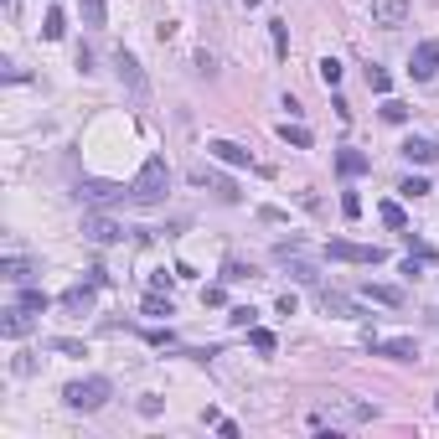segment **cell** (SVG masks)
Masks as SVG:
<instances>
[{
	"instance_id": "cell-30",
	"label": "cell",
	"mask_w": 439,
	"mask_h": 439,
	"mask_svg": "<svg viewBox=\"0 0 439 439\" xmlns=\"http://www.w3.org/2000/svg\"><path fill=\"white\" fill-rule=\"evenodd\" d=\"M398 191H403L408 202H413V196H429V181H424V176H408V181H403Z\"/></svg>"
},
{
	"instance_id": "cell-1",
	"label": "cell",
	"mask_w": 439,
	"mask_h": 439,
	"mask_svg": "<svg viewBox=\"0 0 439 439\" xmlns=\"http://www.w3.org/2000/svg\"><path fill=\"white\" fill-rule=\"evenodd\" d=\"M166 191H171V166L161 156H150L140 166V176L129 181V202H135V207H156V202H166Z\"/></svg>"
},
{
	"instance_id": "cell-34",
	"label": "cell",
	"mask_w": 439,
	"mask_h": 439,
	"mask_svg": "<svg viewBox=\"0 0 439 439\" xmlns=\"http://www.w3.org/2000/svg\"><path fill=\"white\" fill-rule=\"evenodd\" d=\"M228 295H223V284H207V290H202V305H223Z\"/></svg>"
},
{
	"instance_id": "cell-22",
	"label": "cell",
	"mask_w": 439,
	"mask_h": 439,
	"mask_svg": "<svg viewBox=\"0 0 439 439\" xmlns=\"http://www.w3.org/2000/svg\"><path fill=\"white\" fill-rule=\"evenodd\" d=\"M223 279H228V284L253 279V263H243V258H223Z\"/></svg>"
},
{
	"instance_id": "cell-23",
	"label": "cell",
	"mask_w": 439,
	"mask_h": 439,
	"mask_svg": "<svg viewBox=\"0 0 439 439\" xmlns=\"http://www.w3.org/2000/svg\"><path fill=\"white\" fill-rule=\"evenodd\" d=\"M78 11H83V26H104V0H78Z\"/></svg>"
},
{
	"instance_id": "cell-32",
	"label": "cell",
	"mask_w": 439,
	"mask_h": 439,
	"mask_svg": "<svg viewBox=\"0 0 439 439\" xmlns=\"http://www.w3.org/2000/svg\"><path fill=\"white\" fill-rule=\"evenodd\" d=\"M269 26H274V47L284 57V52H290V26H284V21H269Z\"/></svg>"
},
{
	"instance_id": "cell-17",
	"label": "cell",
	"mask_w": 439,
	"mask_h": 439,
	"mask_svg": "<svg viewBox=\"0 0 439 439\" xmlns=\"http://www.w3.org/2000/svg\"><path fill=\"white\" fill-rule=\"evenodd\" d=\"M362 300H372V305H403V290H398V284H362Z\"/></svg>"
},
{
	"instance_id": "cell-21",
	"label": "cell",
	"mask_w": 439,
	"mask_h": 439,
	"mask_svg": "<svg viewBox=\"0 0 439 439\" xmlns=\"http://www.w3.org/2000/svg\"><path fill=\"white\" fill-rule=\"evenodd\" d=\"M248 346H253V351H263V357H269V351L279 346V336H274V331H263V326H248Z\"/></svg>"
},
{
	"instance_id": "cell-10",
	"label": "cell",
	"mask_w": 439,
	"mask_h": 439,
	"mask_svg": "<svg viewBox=\"0 0 439 439\" xmlns=\"http://www.w3.org/2000/svg\"><path fill=\"white\" fill-rule=\"evenodd\" d=\"M191 181H196V186H212L217 196H223V202H238V186L228 181V176H223V171H212L207 161H202V166H191Z\"/></svg>"
},
{
	"instance_id": "cell-15",
	"label": "cell",
	"mask_w": 439,
	"mask_h": 439,
	"mask_svg": "<svg viewBox=\"0 0 439 439\" xmlns=\"http://www.w3.org/2000/svg\"><path fill=\"white\" fill-rule=\"evenodd\" d=\"M403 161H413V166H434V161H439V145H434V140H403Z\"/></svg>"
},
{
	"instance_id": "cell-35",
	"label": "cell",
	"mask_w": 439,
	"mask_h": 439,
	"mask_svg": "<svg viewBox=\"0 0 439 439\" xmlns=\"http://www.w3.org/2000/svg\"><path fill=\"white\" fill-rule=\"evenodd\" d=\"M145 341H150V346H176V336H171V331H145Z\"/></svg>"
},
{
	"instance_id": "cell-24",
	"label": "cell",
	"mask_w": 439,
	"mask_h": 439,
	"mask_svg": "<svg viewBox=\"0 0 439 439\" xmlns=\"http://www.w3.org/2000/svg\"><path fill=\"white\" fill-rule=\"evenodd\" d=\"M378 217H383L388 228H398V233L408 228V217H403V207H398V202H383V207H378Z\"/></svg>"
},
{
	"instance_id": "cell-3",
	"label": "cell",
	"mask_w": 439,
	"mask_h": 439,
	"mask_svg": "<svg viewBox=\"0 0 439 439\" xmlns=\"http://www.w3.org/2000/svg\"><path fill=\"white\" fill-rule=\"evenodd\" d=\"M78 202H88V207H119V202H129V186H114V181H78Z\"/></svg>"
},
{
	"instance_id": "cell-7",
	"label": "cell",
	"mask_w": 439,
	"mask_h": 439,
	"mask_svg": "<svg viewBox=\"0 0 439 439\" xmlns=\"http://www.w3.org/2000/svg\"><path fill=\"white\" fill-rule=\"evenodd\" d=\"M114 68H119V83L129 88V94H135V99H145L150 94V83H145V73H140V62H135V52H114Z\"/></svg>"
},
{
	"instance_id": "cell-16",
	"label": "cell",
	"mask_w": 439,
	"mask_h": 439,
	"mask_svg": "<svg viewBox=\"0 0 439 439\" xmlns=\"http://www.w3.org/2000/svg\"><path fill=\"white\" fill-rule=\"evenodd\" d=\"M336 171H341V176H367V171H372V156H362V150L346 145L341 156H336Z\"/></svg>"
},
{
	"instance_id": "cell-37",
	"label": "cell",
	"mask_w": 439,
	"mask_h": 439,
	"mask_svg": "<svg viewBox=\"0 0 439 439\" xmlns=\"http://www.w3.org/2000/svg\"><path fill=\"white\" fill-rule=\"evenodd\" d=\"M243 6H248V11H253V6H263V0H243Z\"/></svg>"
},
{
	"instance_id": "cell-5",
	"label": "cell",
	"mask_w": 439,
	"mask_h": 439,
	"mask_svg": "<svg viewBox=\"0 0 439 439\" xmlns=\"http://www.w3.org/2000/svg\"><path fill=\"white\" fill-rule=\"evenodd\" d=\"M83 238L88 243H119L124 223H114V217H104V212H83Z\"/></svg>"
},
{
	"instance_id": "cell-39",
	"label": "cell",
	"mask_w": 439,
	"mask_h": 439,
	"mask_svg": "<svg viewBox=\"0 0 439 439\" xmlns=\"http://www.w3.org/2000/svg\"><path fill=\"white\" fill-rule=\"evenodd\" d=\"M434 408H439V403H434Z\"/></svg>"
},
{
	"instance_id": "cell-33",
	"label": "cell",
	"mask_w": 439,
	"mask_h": 439,
	"mask_svg": "<svg viewBox=\"0 0 439 439\" xmlns=\"http://www.w3.org/2000/svg\"><path fill=\"white\" fill-rule=\"evenodd\" d=\"M341 212H346V217H362V196L346 191V196H341Z\"/></svg>"
},
{
	"instance_id": "cell-36",
	"label": "cell",
	"mask_w": 439,
	"mask_h": 439,
	"mask_svg": "<svg viewBox=\"0 0 439 439\" xmlns=\"http://www.w3.org/2000/svg\"><path fill=\"white\" fill-rule=\"evenodd\" d=\"M212 429H217V434H223V439H238V424H233V419H217Z\"/></svg>"
},
{
	"instance_id": "cell-6",
	"label": "cell",
	"mask_w": 439,
	"mask_h": 439,
	"mask_svg": "<svg viewBox=\"0 0 439 439\" xmlns=\"http://www.w3.org/2000/svg\"><path fill=\"white\" fill-rule=\"evenodd\" d=\"M434 73H439V41H419L413 57H408V78L413 83H429Z\"/></svg>"
},
{
	"instance_id": "cell-31",
	"label": "cell",
	"mask_w": 439,
	"mask_h": 439,
	"mask_svg": "<svg viewBox=\"0 0 439 439\" xmlns=\"http://www.w3.org/2000/svg\"><path fill=\"white\" fill-rule=\"evenodd\" d=\"M21 305H26V311H47V295H41V290H31V284H26V290H21Z\"/></svg>"
},
{
	"instance_id": "cell-38",
	"label": "cell",
	"mask_w": 439,
	"mask_h": 439,
	"mask_svg": "<svg viewBox=\"0 0 439 439\" xmlns=\"http://www.w3.org/2000/svg\"><path fill=\"white\" fill-rule=\"evenodd\" d=\"M6 11H16V0H6Z\"/></svg>"
},
{
	"instance_id": "cell-18",
	"label": "cell",
	"mask_w": 439,
	"mask_h": 439,
	"mask_svg": "<svg viewBox=\"0 0 439 439\" xmlns=\"http://www.w3.org/2000/svg\"><path fill=\"white\" fill-rule=\"evenodd\" d=\"M0 274H6L11 284H31L36 279V269H31L26 258H6V263H0Z\"/></svg>"
},
{
	"instance_id": "cell-27",
	"label": "cell",
	"mask_w": 439,
	"mask_h": 439,
	"mask_svg": "<svg viewBox=\"0 0 439 439\" xmlns=\"http://www.w3.org/2000/svg\"><path fill=\"white\" fill-rule=\"evenodd\" d=\"M321 83H326V88H341V62H336V57L321 62Z\"/></svg>"
},
{
	"instance_id": "cell-11",
	"label": "cell",
	"mask_w": 439,
	"mask_h": 439,
	"mask_svg": "<svg viewBox=\"0 0 439 439\" xmlns=\"http://www.w3.org/2000/svg\"><path fill=\"white\" fill-rule=\"evenodd\" d=\"M367 346H372V357H388V362H419V346L408 336H398V341H372L367 336Z\"/></svg>"
},
{
	"instance_id": "cell-14",
	"label": "cell",
	"mask_w": 439,
	"mask_h": 439,
	"mask_svg": "<svg viewBox=\"0 0 439 439\" xmlns=\"http://www.w3.org/2000/svg\"><path fill=\"white\" fill-rule=\"evenodd\" d=\"M94 290H99L94 279H88V284H73V290L62 295V311H68V316H88V311H94Z\"/></svg>"
},
{
	"instance_id": "cell-12",
	"label": "cell",
	"mask_w": 439,
	"mask_h": 439,
	"mask_svg": "<svg viewBox=\"0 0 439 439\" xmlns=\"http://www.w3.org/2000/svg\"><path fill=\"white\" fill-rule=\"evenodd\" d=\"M31 316H36V311H26V305H21V300H16V305H11V311H6V321H0V331H6L11 341H21V336H31V326H36Z\"/></svg>"
},
{
	"instance_id": "cell-4",
	"label": "cell",
	"mask_w": 439,
	"mask_h": 439,
	"mask_svg": "<svg viewBox=\"0 0 439 439\" xmlns=\"http://www.w3.org/2000/svg\"><path fill=\"white\" fill-rule=\"evenodd\" d=\"M326 258H336V263H383L388 248H378V243H346V238H336V243H326Z\"/></svg>"
},
{
	"instance_id": "cell-8",
	"label": "cell",
	"mask_w": 439,
	"mask_h": 439,
	"mask_svg": "<svg viewBox=\"0 0 439 439\" xmlns=\"http://www.w3.org/2000/svg\"><path fill=\"white\" fill-rule=\"evenodd\" d=\"M316 300H321V311H331V316H346V321H367V311L357 300H346L336 290H326V284H316Z\"/></svg>"
},
{
	"instance_id": "cell-26",
	"label": "cell",
	"mask_w": 439,
	"mask_h": 439,
	"mask_svg": "<svg viewBox=\"0 0 439 439\" xmlns=\"http://www.w3.org/2000/svg\"><path fill=\"white\" fill-rule=\"evenodd\" d=\"M228 321L248 331V326H258V311H253V305H233V311H228Z\"/></svg>"
},
{
	"instance_id": "cell-25",
	"label": "cell",
	"mask_w": 439,
	"mask_h": 439,
	"mask_svg": "<svg viewBox=\"0 0 439 439\" xmlns=\"http://www.w3.org/2000/svg\"><path fill=\"white\" fill-rule=\"evenodd\" d=\"M367 88H372V94H388V88H393L388 68H378V62H372V68H367Z\"/></svg>"
},
{
	"instance_id": "cell-9",
	"label": "cell",
	"mask_w": 439,
	"mask_h": 439,
	"mask_svg": "<svg viewBox=\"0 0 439 439\" xmlns=\"http://www.w3.org/2000/svg\"><path fill=\"white\" fill-rule=\"evenodd\" d=\"M403 21H408V0H372V26L398 31Z\"/></svg>"
},
{
	"instance_id": "cell-28",
	"label": "cell",
	"mask_w": 439,
	"mask_h": 439,
	"mask_svg": "<svg viewBox=\"0 0 439 439\" xmlns=\"http://www.w3.org/2000/svg\"><path fill=\"white\" fill-rule=\"evenodd\" d=\"M47 351H62V357H83V341H68V336H52Z\"/></svg>"
},
{
	"instance_id": "cell-29",
	"label": "cell",
	"mask_w": 439,
	"mask_h": 439,
	"mask_svg": "<svg viewBox=\"0 0 439 439\" xmlns=\"http://www.w3.org/2000/svg\"><path fill=\"white\" fill-rule=\"evenodd\" d=\"M383 119H388V124H403V119H408V104L388 99V104H383Z\"/></svg>"
},
{
	"instance_id": "cell-2",
	"label": "cell",
	"mask_w": 439,
	"mask_h": 439,
	"mask_svg": "<svg viewBox=\"0 0 439 439\" xmlns=\"http://www.w3.org/2000/svg\"><path fill=\"white\" fill-rule=\"evenodd\" d=\"M109 398H114V383H109V378H83V383L62 388V403L78 408V413H99Z\"/></svg>"
},
{
	"instance_id": "cell-20",
	"label": "cell",
	"mask_w": 439,
	"mask_h": 439,
	"mask_svg": "<svg viewBox=\"0 0 439 439\" xmlns=\"http://www.w3.org/2000/svg\"><path fill=\"white\" fill-rule=\"evenodd\" d=\"M62 31H68V16H62V6H52L47 21H41V36H47V41H62Z\"/></svg>"
},
{
	"instance_id": "cell-19",
	"label": "cell",
	"mask_w": 439,
	"mask_h": 439,
	"mask_svg": "<svg viewBox=\"0 0 439 439\" xmlns=\"http://www.w3.org/2000/svg\"><path fill=\"white\" fill-rule=\"evenodd\" d=\"M279 140H284V145H295V150H311V129L284 119V124H279Z\"/></svg>"
},
{
	"instance_id": "cell-13",
	"label": "cell",
	"mask_w": 439,
	"mask_h": 439,
	"mask_svg": "<svg viewBox=\"0 0 439 439\" xmlns=\"http://www.w3.org/2000/svg\"><path fill=\"white\" fill-rule=\"evenodd\" d=\"M207 156L223 161V166H253V156L243 145H233V140H207Z\"/></svg>"
}]
</instances>
